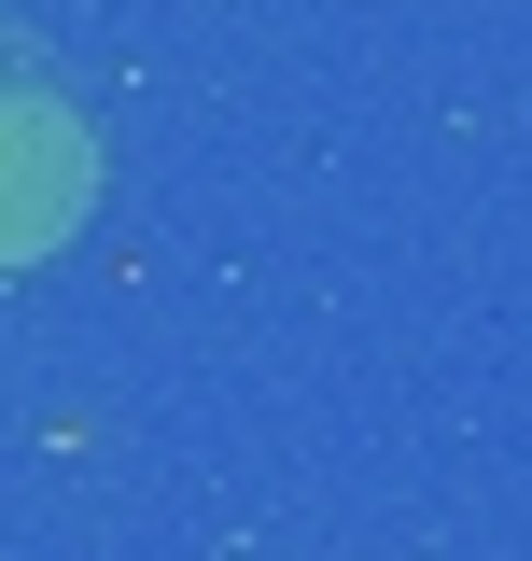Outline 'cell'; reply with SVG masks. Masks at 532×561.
<instances>
[{"label": "cell", "instance_id": "obj_1", "mask_svg": "<svg viewBox=\"0 0 532 561\" xmlns=\"http://www.w3.org/2000/svg\"><path fill=\"white\" fill-rule=\"evenodd\" d=\"M99 183V140L70 113L57 84H28V70H0V267H28V253H57L70 210Z\"/></svg>", "mask_w": 532, "mask_h": 561}]
</instances>
